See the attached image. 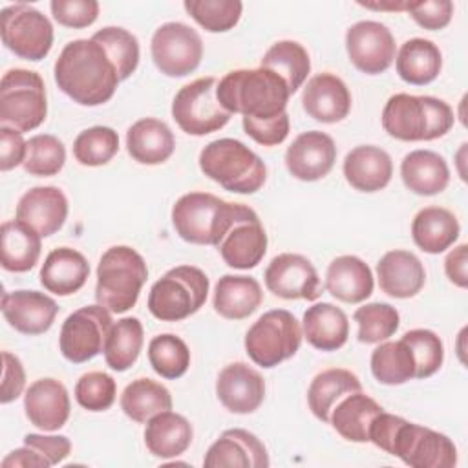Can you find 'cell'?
Masks as SVG:
<instances>
[{
	"label": "cell",
	"instance_id": "6da1fadb",
	"mask_svg": "<svg viewBox=\"0 0 468 468\" xmlns=\"http://www.w3.org/2000/svg\"><path fill=\"white\" fill-rule=\"evenodd\" d=\"M53 75L60 91L80 106L108 102L121 82L106 49L93 38L68 42L55 62Z\"/></svg>",
	"mask_w": 468,
	"mask_h": 468
},
{
	"label": "cell",
	"instance_id": "7a4b0ae2",
	"mask_svg": "<svg viewBox=\"0 0 468 468\" xmlns=\"http://www.w3.org/2000/svg\"><path fill=\"white\" fill-rule=\"evenodd\" d=\"M369 441L411 468H453L457 464V448L448 435L393 413L380 411L373 419Z\"/></svg>",
	"mask_w": 468,
	"mask_h": 468
},
{
	"label": "cell",
	"instance_id": "3957f363",
	"mask_svg": "<svg viewBox=\"0 0 468 468\" xmlns=\"http://www.w3.org/2000/svg\"><path fill=\"white\" fill-rule=\"evenodd\" d=\"M258 214L243 205L208 192H188L172 207V225L181 239L194 245H219L230 229Z\"/></svg>",
	"mask_w": 468,
	"mask_h": 468
},
{
	"label": "cell",
	"instance_id": "277c9868",
	"mask_svg": "<svg viewBox=\"0 0 468 468\" xmlns=\"http://www.w3.org/2000/svg\"><path fill=\"white\" fill-rule=\"evenodd\" d=\"M291 91L285 80L267 69H232L216 86V99L229 113H241L256 121L285 113Z\"/></svg>",
	"mask_w": 468,
	"mask_h": 468
},
{
	"label": "cell",
	"instance_id": "5b68a950",
	"mask_svg": "<svg viewBox=\"0 0 468 468\" xmlns=\"http://www.w3.org/2000/svg\"><path fill=\"white\" fill-rule=\"evenodd\" d=\"M453 110L448 102L430 95L395 93L382 110V128L399 141H433L453 126Z\"/></svg>",
	"mask_w": 468,
	"mask_h": 468
},
{
	"label": "cell",
	"instance_id": "8992f818",
	"mask_svg": "<svg viewBox=\"0 0 468 468\" xmlns=\"http://www.w3.org/2000/svg\"><path fill=\"white\" fill-rule=\"evenodd\" d=\"M199 168L208 179L236 194H254L267 179L260 155L230 137L210 141L199 154Z\"/></svg>",
	"mask_w": 468,
	"mask_h": 468
},
{
	"label": "cell",
	"instance_id": "52a82bcc",
	"mask_svg": "<svg viewBox=\"0 0 468 468\" xmlns=\"http://www.w3.org/2000/svg\"><path fill=\"white\" fill-rule=\"evenodd\" d=\"M146 280V261L135 249L128 245L110 247L97 265V303L110 313H126L137 303Z\"/></svg>",
	"mask_w": 468,
	"mask_h": 468
},
{
	"label": "cell",
	"instance_id": "ba28073f",
	"mask_svg": "<svg viewBox=\"0 0 468 468\" xmlns=\"http://www.w3.org/2000/svg\"><path fill=\"white\" fill-rule=\"evenodd\" d=\"M210 282L194 265L166 271L148 292V311L161 322H179L197 313L208 296Z\"/></svg>",
	"mask_w": 468,
	"mask_h": 468
},
{
	"label": "cell",
	"instance_id": "9c48e42d",
	"mask_svg": "<svg viewBox=\"0 0 468 468\" xmlns=\"http://www.w3.org/2000/svg\"><path fill=\"white\" fill-rule=\"evenodd\" d=\"M48 115L46 86L37 71L13 68L0 80V124L18 132L38 128Z\"/></svg>",
	"mask_w": 468,
	"mask_h": 468
},
{
	"label": "cell",
	"instance_id": "30bf717a",
	"mask_svg": "<svg viewBox=\"0 0 468 468\" xmlns=\"http://www.w3.org/2000/svg\"><path fill=\"white\" fill-rule=\"evenodd\" d=\"M303 333L292 313L272 309L263 313L245 333V351L250 360L265 369L296 355Z\"/></svg>",
	"mask_w": 468,
	"mask_h": 468
},
{
	"label": "cell",
	"instance_id": "8fae6325",
	"mask_svg": "<svg viewBox=\"0 0 468 468\" xmlns=\"http://www.w3.org/2000/svg\"><path fill=\"white\" fill-rule=\"evenodd\" d=\"M216 77H201L185 84L172 101V117L188 135H208L221 130L230 115L216 99Z\"/></svg>",
	"mask_w": 468,
	"mask_h": 468
},
{
	"label": "cell",
	"instance_id": "7c38bea8",
	"mask_svg": "<svg viewBox=\"0 0 468 468\" xmlns=\"http://www.w3.org/2000/svg\"><path fill=\"white\" fill-rule=\"evenodd\" d=\"M0 35L11 53L33 62L42 60L53 46V26L49 18L27 4H15L2 9Z\"/></svg>",
	"mask_w": 468,
	"mask_h": 468
},
{
	"label": "cell",
	"instance_id": "4fadbf2b",
	"mask_svg": "<svg viewBox=\"0 0 468 468\" xmlns=\"http://www.w3.org/2000/svg\"><path fill=\"white\" fill-rule=\"evenodd\" d=\"M112 325V313L99 303L73 311L60 327L58 347L62 356L73 364L91 360L104 351Z\"/></svg>",
	"mask_w": 468,
	"mask_h": 468
},
{
	"label": "cell",
	"instance_id": "5bb4252c",
	"mask_svg": "<svg viewBox=\"0 0 468 468\" xmlns=\"http://www.w3.org/2000/svg\"><path fill=\"white\" fill-rule=\"evenodd\" d=\"M150 51L161 73L185 77L201 64L203 40L194 27L183 22H166L154 31Z\"/></svg>",
	"mask_w": 468,
	"mask_h": 468
},
{
	"label": "cell",
	"instance_id": "9a60e30c",
	"mask_svg": "<svg viewBox=\"0 0 468 468\" xmlns=\"http://www.w3.org/2000/svg\"><path fill=\"white\" fill-rule=\"evenodd\" d=\"M346 49L358 71L378 75L393 64L397 44L388 26L377 20H360L347 29Z\"/></svg>",
	"mask_w": 468,
	"mask_h": 468
},
{
	"label": "cell",
	"instance_id": "2e32d148",
	"mask_svg": "<svg viewBox=\"0 0 468 468\" xmlns=\"http://www.w3.org/2000/svg\"><path fill=\"white\" fill-rule=\"evenodd\" d=\"M267 289L283 300L314 302L320 292V278L314 265L302 254L283 252L271 260L265 269Z\"/></svg>",
	"mask_w": 468,
	"mask_h": 468
},
{
	"label": "cell",
	"instance_id": "e0dca14e",
	"mask_svg": "<svg viewBox=\"0 0 468 468\" xmlns=\"http://www.w3.org/2000/svg\"><path fill=\"white\" fill-rule=\"evenodd\" d=\"M336 161V146L331 135L311 130L300 133L285 152L289 174L300 181H318L325 177Z\"/></svg>",
	"mask_w": 468,
	"mask_h": 468
},
{
	"label": "cell",
	"instance_id": "ac0fdd59",
	"mask_svg": "<svg viewBox=\"0 0 468 468\" xmlns=\"http://www.w3.org/2000/svg\"><path fill=\"white\" fill-rule=\"evenodd\" d=\"M216 395L225 410L238 415L256 411L265 399V380L245 362L225 366L216 380Z\"/></svg>",
	"mask_w": 468,
	"mask_h": 468
},
{
	"label": "cell",
	"instance_id": "d6986e66",
	"mask_svg": "<svg viewBox=\"0 0 468 468\" xmlns=\"http://www.w3.org/2000/svg\"><path fill=\"white\" fill-rule=\"evenodd\" d=\"M2 314L15 331L35 336L53 325L58 305L44 292L20 289L2 294Z\"/></svg>",
	"mask_w": 468,
	"mask_h": 468
},
{
	"label": "cell",
	"instance_id": "ffe728a7",
	"mask_svg": "<svg viewBox=\"0 0 468 468\" xmlns=\"http://www.w3.org/2000/svg\"><path fill=\"white\" fill-rule=\"evenodd\" d=\"M203 464L207 468H267L269 453L254 433L234 428L225 430L207 450Z\"/></svg>",
	"mask_w": 468,
	"mask_h": 468
},
{
	"label": "cell",
	"instance_id": "44dd1931",
	"mask_svg": "<svg viewBox=\"0 0 468 468\" xmlns=\"http://www.w3.org/2000/svg\"><path fill=\"white\" fill-rule=\"evenodd\" d=\"M24 410L29 422L44 431H57L69 419V395L57 378L35 380L24 395Z\"/></svg>",
	"mask_w": 468,
	"mask_h": 468
},
{
	"label": "cell",
	"instance_id": "7402d4cb",
	"mask_svg": "<svg viewBox=\"0 0 468 468\" xmlns=\"http://www.w3.org/2000/svg\"><path fill=\"white\" fill-rule=\"evenodd\" d=\"M302 106L314 121L333 124L349 115L351 93L340 77L318 73L307 80L302 93Z\"/></svg>",
	"mask_w": 468,
	"mask_h": 468
},
{
	"label": "cell",
	"instance_id": "603a6c76",
	"mask_svg": "<svg viewBox=\"0 0 468 468\" xmlns=\"http://www.w3.org/2000/svg\"><path fill=\"white\" fill-rule=\"evenodd\" d=\"M15 214L16 219L48 238L62 229L68 218V199L58 186H33L18 199Z\"/></svg>",
	"mask_w": 468,
	"mask_h": 468
},
{
	"label": "cell",
	"instance_id": "cb8c5ba5",
	"mask_svg": "<svg viewBox=\"0 0 468 468\" xmlns=\"http://www.w3.org/2000/svg\"><path fill=\"white\" fill-rule=\"evenodd\" d=\"M380 291L391 298H413L426 283L422 261L410 250L395 249L386 252L377 263Z\"/></svg>",
	"mask_w": 468,
	"mask_h": 468
},
{
	"label": "cell",
	"instance_id": "d4e9b609",
	"mask_svg": "<svg viewBox=\"0 0 468 468\" xmlns=\"http://www.w3.org/2000/svg\"><path fill=\"white\" fill-rule=\"evenodd\" d=\"M346 181L358 192H378L393 176V161L386 150L373 144H360L344 159Z\"/></svg>",
	"mask_w": 468,
	"mask_h": 468
},
{
	"label": "cell",
	"instance_id": "484cf974",
	"mask_svg": "<svg viewBox=\"0 0 468 468\" xmlns=\"http://www.w3.org/2000/svg\"><path fill=\"white\" fill-rule=\"evenodd\" d=\"M90 276V263L75 249H53L40 269V283L57 296H69L84 287Z\"/></svg>",
	"mask_w": 468,
	"mask_h": 468
},
{
	"label": "cell",
	"instance_id": "4316f807",
	"mask_svg": "<svg viewBox=\"0 0 468 468\" xmlns=\"http://www.w3.org/2000/svg\"><path fill=\"white\" fill-rule=\"evenodd\" d=\"M373 272L358 256L335 258L325 272V289L346 303H360L373 292Z\"/></svg>",
	"mask_w": 468,
	"mask_h": 468
},
{
	"label": "cell",
	"instance_id": "83f0119b",
	"mask_svg": "<svg viewBox=\"0 0 468 468\" xmlns=\"http://www.w3.org/2000/svg\"><path fill=\"white\" fill-rule=\"evenodd\" d=\"M126 150L141 165H161L174 154L176 139L166 122L144 117L128 128Z\"/></svg>",
	"mask_w": 468,
	"mask_h": 468
},
{
	"label": "cell",
	"instance_id": "f1b7e54d",
	"mask_svg": "<svg viewBox=\"0 0 468 468\" xmlns=\"http://www.w3.org/2000/svg\"><path fill=\"white\" fill-rule=\"evenodd\" d=\"M404 186L419 196L441 194L450 183L446 159L433 150H413L400 163Z\"/></svg>",
	"mask_w": 468,
	"mask_h": 468
},
{
	"label": "cell",
	"instance_id": "f546056e",
	"mask_svg": "<svg viewBox=\"0 0 468 468\" xmlns=\"http://www.w3.org/2000/svg\"><path fill=\"white\" fill-rule=\"evenodd\" d=\"M194 430L186 417L170 410L155 413L146 420L144 444L159 459H170L185 453L192 444Z\"/></svg>",
	"mask_w": 468,
	"mask_h": 468
},
{
	"label": "cell",
	"instance_id": "4dcf8cb0",
	"mask_svg": "<svg viewBox=\"0 0 468 468\" xmlns=\"http://www.w3.org/2000/svg\"><path fill=\"white\" fill-rule=\"evenodd\" d=\"M218 250L232 269L247 271L256 267L267 252V234L260 218L234 225L218 245Z\"/></svg>",
	"mask_w": 468,
	"mask_h": 468
},
{
	"label": "cell",
	"instance_id": "1f68e13d",
	"mask_svg": "<svg viewBox=\"0 0 468 468\" xmlns=\"http://www.w3.org/2000/svg\"><path fill=\"white\" fill-rule=\"evenodd\" d=\"M214 309L227 320L250 316L263 302V292L256 278L243 274H225L214 287Z\"/></svg>",
	"mask_w": 468,
	"mask_h": 468
},
{
	"label": "cell",
	"instance_id": "d6a6232c",
	"mask_svg": "<svg viewBox=\"0 0 468 468\" xmlns=\"http://www.w3.org/2000/svg\"><path fill=\"white\" fill-rule=\"evenodd\" d=\"M461 232L453 212L442 207H426L411 221V238L415 245L428 254H441L450 249Z\"/></svg>",
	"mask_w": 468,
	"mask_h": 468
},
{
	"label": "cell",
	"instance_id": "836d02e7",
	"mask_svg": "<svg viewBox=\"0 0 468 468\" xmlns=\"http://www.w3.org/2000/svg\"><path fill=\"white\" fill-rule=\"evenodd\" d=\"M303 336L320 351L340 349L349 336V322L346 313L329 303L320 302L303 313Z\"/></svg>",
	"mask_w": 468,
	"mask_h": 468
},
{
	"label": "cell",
	"instance_id": "e575fe53",
	"mask_svg": "<svg viewBox=\"0 0 468 468\" xmlns=\"http://www.w3.org/2000/svg\"><path fill=\"white\" fill-rule=\"evenodd\" d=\"M384 411L382 406L362 391L342 397L331 411L329 422L346 441L367 442L373 419Z\"/></svg>",
	"mask_w": 468,
	"mask_h": 468
},
{
	"label": "cell",
	"instance_id": "d590c367",
	"mask_svg": "<svg viewBox=\"0 0 468 468\" xmlns=\"http://www.w3.org/2000/svg\"><path fill=\"white\" fill-rule=\"evenodd\" d=\"M40 234L20 219L2 223L0 252L2 267L9 272L31 271L40 256Z\"/></svg>",
	"mask_w": 468,
	"mask_h": 468
},
{
	"label": "cell",
	"instance_id": "8d00e7d4",
	"mask_svg": "<svg viewBox=\"0 0 468 468\" xmlns=\"http://www.w3.org/2000/svg\"><path fill=\"white\" fill-rule=\"evenodd\" d=\"M355 391H362V382L355 373L342 367H331L318 373L307 389V404L313 415L322 420L329 422L331 411L336 402Z\"/></svg>",
	"mask_w": 468,
	"mask_h": 468
},
{
	"label": "cell",
	"instance_id": "74e56055",
	"mask_svg": "<svg viewBox=\"0 0 468 468\" xmlns=\"http://www.w3.org/2000/svg\"><path fill=\"white\" fill-rule=\"evenodd\" d=\"M395 68L404 82L424 86L439 77L442 68V55L437 44L431 40L410 38L400 46Z\"/></svg>",
	"mask_w": 468,
	"mask_h": 468
},
{
	"label": "cell",
	"instance_id": "f35d334b",
	"mask_svg": "<svg viewBox=\"0 0 468 468\" xmlns=\"http://www.w3.org/2000/svg\"><path fill=\"white\" fill-rule=\"evenodd\" d=\"M121 410L135 422H146L155 413L172 410L170 391L152 378H135L121 393Z\"/></svg>",
	"mask_w": 468,
	"mask_h": 468
},
{
	"label": "cell",
	"instance_id": "ab89813d",
	"mask_svg": "<svg viewBox=\"0 0 468 468\" xmlns=\"http://www.w3.org/2000/svg\"><path fill=\"white\" fill-rule=\"evenodd\" d=\"M144 331L143 324L135 316L117 320L104 344V360L113 371H126L135 364L143 349Z\"/></svg>",
	"mask_w": 468,
	"mask_h": 468
},
{
	"label": "cell",
	"instance_id": "60d3db41",
	"mask_svg": "<svg viewBox=\"0 0 468 468\" xmlns=\"http://www.w3.org/2000/svg\"><path fill=\"white\" fill-rule=\"evenodd\" d=\"M371 373L386 386H400L415 378V356L411 347L400 340H384L371 353Z\"/></svg>",
	"mask_w": 468,
	"mask_h": 468
},
{
	"label": "cell",
	"instance_id": "b9f144b4",
	"mask_svg": "<svg viewBox=\"0 0 468 468\" xmlns=\"http://www.w3.org/2000/svg\"><path fill=\"white\" fill-rule=\"evenodd\" d=\"M261 68L278 73L292 95L305 82L311 71V58L302 44L294 40H280L265 51Z\"/></svg>",
	"mask_w": 468,
	"mask_h": 468
},
{
	"label": "cell",
	"instance_id": "7bdbcfd3",
	"mask_svg": "<svg viewBox=\"0 0 468 468\" xmlns=\"http://www.w3.org/2000/svg\"><path fill=\"white\" fill-rule=\"evenodd\" d=\"M148 362L163 378H179L190 366V349L183 338L165 333L157 335L148 344Z\"/></svg>",
	"mask_w": 468,
	"mask_h": 468
},
{
	"label": "cell",
	"instance_id": "ee69618b",
	"mask_svg": "<svg viewBox=\"0 0 468 468\" xmlns=\"http://www.w3.org/2000/svg\"><path fill=\"white\" fill-rule=\"evenodd\" d=\"M358 324V342L380 344L395 335L400 324L399 311L384 302H371L358 307L353 314Z\"/></svg>",
	"mask_w": 468,
	"mask_h": 468
},
{
	"label": "cell",
	"instance_id": "f6af8a7d",
	"mask_svg": "<svg viewBox=\"0 0 468 468\" xmlns=\"http://www.w3.org/2000/svg\"><path fill=\"white\" fill-rule=\"evenodd\" d=\"M119 152V135L110 126L82 130L73 141V155L84 166H102Z\"/></svg>",
	"mask_w": 468,
	"mask_h": 468
},
{
	"label": "cell",
	"instance_id": "bcb514c9",
	"mask_svg": "<svg viewBox=\"0 0 468 468\" xmlns=\"http://www.w3.org/2000/svg\"><path fill=\"white\" fill-rule=\"evenodd\" d=\"M91 38L106 49L108 57L112 58L113 66L117 68L119 80H126L137 69L139 42H137L135 35H132L130 31H126L122 27L108 26V27H102L97 33H93Z\"/></svg>",
	"mask_w": 468,
	"mask_h": 468
},
{
	"label": "cell",
	"instance_id": "7dc6e473",
	"mask_svg": "<svg viewBox=\"0 0 468 468\" xmlns=\"http://www.w3.org/2000/svg\"><path fill=\"white\" fill-rule=\"evenodd\" d=\"M186 13L207 31L225 33L241 16L243 4L238 0H185Z\"/></svg>",
	"mask_w": 468,
	"mask_h": 468
},
{
	"label": "cell",
	"instance_id": "c3c4849f",
	"mask_svg": "<svg viewBox=\"0 0 468 468\" xmlns=\"http://www.w3.org/2000/svg\"><path fill=\"white\" fill-rule=\"evenodd\" d=\"M64 163L66 148L58 137L49 133H38L27 141V155L22 165L27 174L49 177L58 174Z\"/></svg>",
	"mask_w": 468,
	"mask_h": 468
},
{
	"label": "cell",
	"instance_id": "681fc988",
	"mask_svg": "<svg viewBox=\"0 0 468 468\" xmlns=\"http://www.w3.org/2000/svg\"><path fill=\"white\" fill-rule=\"evenodd\" d=\"M402 340L413 351L415 378H428L441 369L444 360V346L437 333L430 329H411L402 335Z\"/></svg>",
	"mask_w": 468,
	"mask_h": 468
},
{
	"label": "cell",
	"instance_id": "f907efd6",
	"mask_svg": "<svg viewBox=\"0 0 468 468\" xmlns=\"http://www.w3.org/2000/svg\"><path fill=\"white\" fill-rule=\"evenodd\" d=\"M117 384L104 371H88L75 384V399L88 411H106L115 402Z\"/></svg>",
	"mask_w": 468,
	"mask_h": 468
},
{
	"label": "cell",
	"instance_id": "816d5d0a",
	"mask_svg": "<svg viewBox=\"0 0 468 468\" xmlns=\"http://www.w3.org/2000/svg\"><path fill=\"white\" fill-rule=\"evenodd\" d=\"M49 7L60 26L73 29L88 27L99 16V2L95 0H53Z\"/></svg>",
	"mask_w": 468,
	"mask_h": 468
},
{
	"label": "cell",
	"instance_id": "f5cc1de1",
	"mask_svg": "<svg viewBox=\"0 0 468 468\" xmlns=\"http://www.w3.org/2000/svg\"><path fill=\"white\" fill-rule=\"evenodd\" d=\"M406 11L420 27L437 31L450 24L453 16V4L450 0H420L410 2Z\"/></svg>",
	"mask_w": 468,
	"mask_h": 468
},
{
	"label": "cell",
	"instance_id": "db71d44e",
	"mask_svg": "<svg viewBox=\"0 0 468 468\" xmlns=\"http://www.w3.org/2000/svg\"><path fill=\"white\" fill-rule=\"evenodd\" d=\"M289 115L287 112L267 121H256L250 117H243L245 133L254 139L261 146H276L283 143L289 135Z\"/></svg>",
	"mask_w": 468,
	"mask_h": 468
},
{
	"label": "cell",
	"instance_id": "11a10c76",
	"mask_svg": "<svg viewBox=\"0 0 468 468\" xmlns=\"http://www.w3.org/2000/svg\"><path fill=\"white\" fill-rule=\"evenodd\" d=\"M4 367H2V391H0V402L9 404L16 400L26 386V371L20 362V358L9 351L2 353Z\"/></svg>",
	"mask_w": 468,
	"mask_h": 468
},
{
	"label": "cell",
	"instance_id": "9f6ffc18",
	"mask_svg": "<svg viewBox=\"0 0 468 468\" xmlns=\"http://www.w3.org/2000/svg\"><path fill=\"white\" fill-rule=\"evenodd\" d=\"M27 155V141H24L22 132L0 126V170L7 172L18 165H24Z\"/></svg>",
	"mask_w": 468,
	"mask_h": 468
},
{
	"label": "cell",
	"instance_id": "6f0895ef",
	"mask_svg": "<svg viewBox=\"0 0 468 468\" xmlns=\"http://www.w3.org/2000/svg\"><path fill=\"white\" fill-rule=\"evenodd\" d=\"M24 444L35 448L42 453L51 466L62 463L71 452V441L64 435H40V433H27L24 437Z\"/></svg>",
	"mask_w": 468,
	"mask_h": 468
},
{
	"label": "cell",
	"instance_id": "680465c9",
	"mask_svg": "<svg viewBox=\"0 0 468 468\" xmlns=\"http://www.w3.org/2000/svg\"><path fill=\"white\" fill-rule=\"evenodd\" d=\"M444 271L452 283L461 289L468 287V245L461 243L448 252L444 260Z\"/></svg>",
	"mask_w": 468,
	"mask_h": 468
},
{
	"label": "cell",
	"instance_id": "91938a15",
	"mask_svg": "<svg viewBox=\"0 0 468 468\" xmlns=\"http://www.w3.org/2000/svg\"><path fill=\"white\" fill-rule=\"evenodd\" d=\"M49 461L31 446H22L7 453L2 461V468H49Z\"/></svg>",
	"mask_w": 468,
	"mask_h": 468
},
{
	"label": "cell",
	"instance_id": "94428289",
	"mask_svg": "<svg viewBox=\"0 0 468 468\" xmlns=\"http://www.w3.org/2000/svg\"><path fill=\"white\" fill-rule=\"evenodd\" d=\"M358 5L375 11H406L410 0H386V2H358Z\"/></svg>",
	"mask_w": 468,
	"mask_h": 468
}]
</instances>
